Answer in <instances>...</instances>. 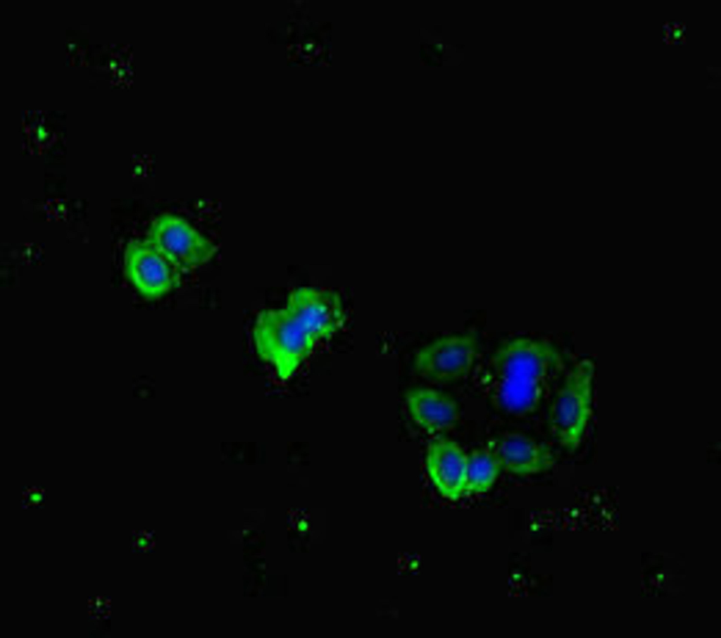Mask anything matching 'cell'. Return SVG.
Returning a JSON list of instances; mask_svg holds the SVG:
<instances>
[{
    "label": "cell",
    "mask_w": 721,
    "mask_h": 638,
    "mask_svg": "<svg viewBox=\"0 0 721 638\" xmlns=\"http://www.w3.org/2000/svg\"><path fill=\"white\" fill-rule=\"evenodd\" d=\"M75 47H76V44L75 43H70L68 44V48H69L70 50H73V49H75Z\"/></svg>",
    "instance_id": "18"
},
{
    "label": "cell",
    "mask_w": 721,
    "mask_h": 638,
    "mask_svg": "<svg viewBox=\"0 0 721 638\" xmlns=\"http://www.w3.org/2000/svg\"><path fill=\"white\" fill-rule=\"evenodd\" d=\"M563 369V358L553 344L518 337L501 344L490 356L485 384L502 409L524 415L539 407Z\"/></svg>",
    "instance_id": "1"
},
{
    "label": "cell",
    "mask_w": 721,
    "mask_h": 638,
    "mask_svg": "<svg viewBox=\"0 0 721 638\" xmlns=\"http://www.w3.org/2000/svg\"><path fill=\"white\" fill-rule=\"evenodd\" d=\"M467 453L455 440L437 435L427 444L425 463L439 492L456 501L465 496Z\"/></svg>",
    "instance_id": "9"
},
{
    "label": "cell",
    "mask_w": 721,
    "mask_h": 638,
    "mask_svg": "<svg viewBox=\"0 0 721 638\" xmlns=\"http://www.w3.org/2000/svg\"><path fill=\"white\" fill-rule=\"evenodd\" d=\"M487 446L496 456L502 470L518 475L545 472L556 462L550 446L519 432L503 433Z\"/></svg>",
    "instance_id": "8"
},
{
    "label": "cell",
    "mask_w": 721,
    "mask_h": 638,
    "mask_svg": "<svg viewBox=\"0 0 721 638\" xmlns=\"http://www.w3.org/2000/svg\"><path fill=\"white\" fill-rule=\"evenodd\" d=\"M478 353L471 334L438 338L421 348L414 358V368L424 379L437 383L456 381L468 375Z\"/></svg>",
    "instance_id": "5"
},
{
    "label": "cell",
    "mask_w": 721,
    "mask_h": 638,
    "mask_svg": "<svg viewBox=\"0 0 721 638\" xmlns=\"http://www.w3.org/2000/svg\"><path fill=\"white\" fill-rule=\"evenodd\" d=\"M38 133H39V137H40V138H42V137H44V129H43V128H42V127H40L39 128V130H38Z\"/></svg>",
    "instance_id": "17"
},
{
    "label": "cell",
    "mask_w": 721,
    "mask_h": 638,
    "mask_svg": "<svg viewBox=\"0 0 721 638\" xmlns=\"http://www.w3.org/2000/svg\"><path fill=\"white\" fill-rule=\"evenodd\" d=\"M148 239L182 273L209 262L218 247L185 219L173 214H163L151 223Z\"/></svg>",
    "instance_id": "4"
},
{
    "label": "cell",
    "mask_w": 721,
    "mask_h": 638,
    "mask_svg": "<svg viewBox=\"0 0 721 638\" xmlns=\"http://www.w3.org/2000/svg\"><path fill=\"white\" fill-rule=\"evenodd\" d=\"M46 499V489L42 485H26L21 487L20 506L23 509L30 508H42Z\"/></svg>",
    "instance_id": "13"
},
{
    "label": "cell",
    "mask_w": 721,
    "mask_h": 638,
    "mask_svg": "<svg viewBox=\"0 0 721 638\" xmlns=\"http://www.w3.org/2000/svg\"><path fill=\"white\" fill-rule=\"evenodd\" d=\"M596 373L593 359L578 360L567 371L551 401L547 415L549 431L568 451L579 447L589 424Z\"/></svg>",
    "instance_id": "3"
},
{
    "label": "cell",
    "mask_w": 721,
    "mask_h": 638,
    "mask_svg": "<svg viewBox=\"0 0 721 638\" xmlns=\"http://www.w3.org/2000/svg\"><path fill=\"white\" fill-rule=\"evenodd\" d=\"M127 278L144 297L158 299L177 288L182 273L148 239H133L125 246Z\"/></svg>",
    "instance_id": "7"
},
{
    "label": "cell",
    "mask_w": 721,
    "mask_h": 638,
    "mask_svg": "<svg viewBox=\"0 0 721 638\" xmlns=\"http://www.w3.org/2000/svg\"><path fill=\"white\" fill-rule=\"evenodd\" d=\"M406 402L415 423L431 434L449 430L456 423L459 408L449 394L430 387H415L407 392Z\"/></svg>",
    "instance_id": "10"
},
{
    "label": "cell",
    "mask_w": 721,
    "mask_h": 638,
    "mask_svg": "<svg viewBox=\"0 0 721 638\" xmlns=\"http://www.w3.org/2000/svg\"><path fill=\"white\" fill-rule=\"evenodd\" d=\"M131 551L137 554L147 553L156 546L155 533L148 529L133 530L130 537Z\"/></svg>",
    "instance_id": "14"
},
{
    "label": "cell",
    "mask_w": 721,
    "mask_h": 638,
    "mask_svg": "<svg viewBox=\"0 0 721 638\" xmlns=\"http://www.w3.org/2000/svg\"><path fill=\"white\" fill-rule=\"evenodd\" d=\"M284 306L318 343L337 335L347 320L341 296L330 289L308 286L295 288L288 294Z\"/></svg>",
    "instance_id": "6"
},
{
    "label": "cell",
    "mask_w": 721,
    "mask_h": 638,
    "mask_svg": "<svg viewBox=\"0 0 721 638\" xmlns=\"http://www.w3.org/2000/svg\"><path fill=\"white\" fill-rule=\"evenodd\" d=\"M501 470L496 456L487 445L467 453L465 495L487 492Z\"/></svg>",
    "instance_id": "11"
},
{
    "label": "cell",
    "mask_w": 721,
    "mask_h": 638,
    "mask_svg": "<svg viewBox=\"0 0 721 638\" xmlns=\"http://www.w3.org/2000/svg\"><path fill=\"white\" fill-rule=\"evenodd\" d=\"M252 339L258 356L280 380L294 376L319 344L284 306L261 311L253 323Z\"/></svg>",
    "instance_id": "2"
},
{
    "label": "cell",
    "mask_w": 721,
    "mask_h": 638,
    "mask_svg": "<svg viewBox=\"0 0 721 638\" xmlns=\"http://www.w3.org/2000/svg\"><path fill=\"white\" fill-rule=\"evenodd\" d=\"M665 31L663 32L664 42L668 44H678L684 43V35L685 26L682 25L680 23L672 22L671 25H668L663 27Z\"/></svg>",
    "instance_id": "15"
},
{
    "label": "cell",
    "mask_w": 721,
    "mask_h": 638,
    "mask_svg": "<svg viewBox=\"0 0 721 638\" xmlns=\"http://www.w3.org/2000/svg\"><path fill=\"white\" fill-rule=\"evenodd\" d=\"M111 599L106 596L96 595L87 599L89 618L96 623L108 621L111 617Z\"/></svg>",
    "instance_id": "12"
},
{
    "label": "cell",
    "mask_w": 721,
    "mask_h": 638,
    "mask_svg": "<svg viewBox=\"0 0 721 638\" xmlns=\"http://www.w3.org/2000/svg\"><path fill=\"white\" fill-rule=\"evenodd\" d=\"M117 65H118V63H117V61H115V60H111V61H110V62H109V66H110V68H111V69H114V68H115L117 67Z\"/></svg>",
    "instance_id": "16"
},
{
    "label": "cell",
    "mask_w": 721,
    "mask_h": 638,
    "mask_svg": "<svg viewBox=\"0 0 721 638\" xmlns=\"http://www.w3.org/2000/svg\"><path fill=\"white\" fill-rule=\"evenodd\" d=\"M118 74H119V75H120V76H123L124 75H125V70H124V69H122V68H120V69L118 70Z\"/></svg>",
    "instance_id": "19"
}]
</instances>
